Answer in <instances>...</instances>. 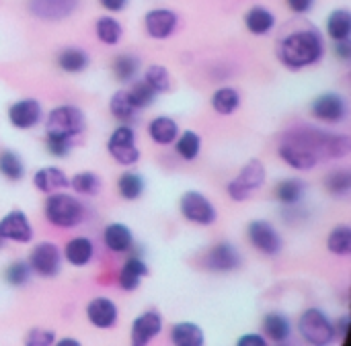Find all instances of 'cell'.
<instances>
[{"label":"cell","mask_w":351,"mask_h":346,"mask_svg":"<svg viewBox=\"0 0 351 346\" xmlns=\"http://www.w3.org/2000/svg\"><path fill=\"white\" fill-rule=\"evenodd\" d=\"M86 316H88V320H90V324H93L95 328H101V330L113 328L115 322H117V308H115V304H113L111 300H107V297H97V300H93V302L88 304Z\"/></svg>","instance_id":"obj_18"},{"label":"cell","mask_w":351,"mask_h":346,"mask_svg":"<svg viewBox=\"0 0 351 346\" xmlns=\"http://www.w3.org/2000/svg\"><path fill=\"white\" fill-rule=\"evenodd\" d=\"M327 246L333 254L337 256H348L351 254V230L348 226H337L327 240Z\"/></svg>","instance_id":"obj_34"},{"label":"cell","mask_w":351,"mask_h":346,"mask_svg":"<svg viewBox=\"0 0 351 346\" xmlns=\"http://www.w3.org/2000/svg\"><path fill=\"white\" fill-rule=\"evenodd\" d=\"M241 105V94L234 88H220L212 96V107L220 115H232Z\"/></svg>","instance_id":"obj_29"},{"label":"cell","mask_w":351,"mask_h":346,"mask_svg":"<svg viewBox=\"0 0 351 346\" xmlns=\"http://www.w3.org/2000/svg\"><path fill=\"white\" fill-rule=\"evenodd\" d=\"M239 265H241V256L228 242L216 244L206 254V267L214 273H228V271H234Z\"/></svg>","instance_id":"obj_17"},{"label":"cell","mask_w":351,"mask_h":346,"mask_svg":"<svg viewBox=\"0 0 351 346\" xmlns=\"http://www.w3.org/2000/svg\"><path fill=\"white\" fill-rule=\"evenodd\" d=\"M304 195V185L298 178H286L276 187V197L284 205H294L302 199Z\"/></svg>","instance_id":"obj_30"},{"label":"cell","mask_w":351,"mask_h":346,"mask_svg":"<svg viewBox=\"0 0 351 346\" xmlns=\"http://www.w3.org/2000/svg\"><path fill=\"white\" fill-rule=\"evenodd\" d=\"M335 53H337V57L339 59H343V62H348L351 57V45L348 39H341V41H337V45H335Z\"/></svg>","instance_id":"obj_47"},{"label":"cell","mask_w":351,"mask_h":346,"mask_svg":"<svg viewBox=\"0 0 351 346\" xmlns=\"http://www.w3.org/2000/svg\"><path fill=\"white\" fill-rule=\"evenodd\" d=\"M286 4H288V8H290L292 12L304 14V12H308V10L313 8L315 0H286Z\"/></svg>","instance_id":"obj_45"},{"label":"cell","mask_w":351,"mask_h":346,"mask_svg":"<svg viewBox=\"0 0 351 346\" xmlns=\"http://www.w3.org/2000/svg\"><path fill=\"white\" fill-rule=\"evenodd\" d=\"M138 68H140V62L134 57V55H117L113 59V74L119 82H130L136 78L138 74Z\"/></svg>","instance_id":"obj_36"},{"label":"cell","mask_w":351,"mask_h":346,"mask_svg":"<svg viewBox=\"0 0 351 346\" xmlns=\"http://www.w3.org/2000/svg\"><path fill=\"white\" fill-rule=\"evenodd\" d=\"M33 185H35V189H39L41 193H47V195H49V193H56V191H62V189L70 187V178L66 176L64 170L49 166V168H41V170L35 172Z\"/></svg>","instance_id":"obj_19"},{"label":"cell","mask_w":351,"mask_h":346,"mask_svg":"<svg viewBox=\"0 0 351 346\" xmlns=\"http://www.w3.org/2000/svg\"><path fill=\"white\" fill-rule=\"evenodd\" d=\"M177 154L183 158V160H187V162H191V160H195L197 156H199V148H202V139H199V135L197 133H193V131H185L179 139H177Z\"/></svg>","instance_id":"obj_37"},{"label":"cell","mask_w":351,"mask_h":346,"mask_svg":"<svg viewBox=\"0 0 351 346\" xmlns=\"http://www.w3.org/2000/svg\"><path fill=\"white\" fill-rule=\"evenodd\" d=\"M245 25L253 35H265V33H269L274 29L276 16H274L271 10H267L263 6H253L245 14Z\"/></svg>","instance_id":"obj_24"},{"label":"cell","mask_w":351,"mask_h":346,"mask_svg":"<svg viewBox=\"0 0 351 346\" xmlns=\"http://www.w3.org/2000/svg\"><path fill=\"white\" fill-rule=\"evenodd\" d=\"M327 31L329 35L335 39V41H341V39H350L351 33V14L346 8H339V10H333L329 14V21H327Z\"/></svg>","instance_id":"obj_28"},{"label":"cell","mask_w":351,"mask_h":346,"mask_svg":"<svg viewBox=\"0 0 351 346\" xmlns=\"http://www.w3.org/2000/svg\"><path fill=\"white\" fill-rule=\"evenodd\" d=\"M144 82H146L150 88H154L156 92H167V90L171 88V74H169L167 68L154 64V66H150V68L146 70Z\"/></svg>","instance_id":"obj_39"},{"label":"cell","mask_w":351,"mask_h":346,"mask_svg":"<svg viewBox=\"0 0 351 346\" xmlns=\"http://www.w3.org/2000/svg\"><path fill=\"white\" fill-rule=\"evenodd\" d=\"M117 189L125 201H136L144 191V181L136 172H123L117 181Z\"/></svg>","instance_id":"obj_32"},{"label":"cell","mask_w":351,"mask_h":346,"mask_svg":"<svg viewBox=\"0 0 351 346\" xmlns=\"http://www.w3.org/2000/svg\"><path fill=\"white\" fill-rule=\"evenodd\" d=\"M80 0H29V12L43 21H62L78 8Z\"/></svg>","instance_id":"obj_12"},{"label":"cell","mask_w":351,"mask_h":346,"mask_svg":"<svg viewBox=\"0 0 351 346\" xmlns=\"http://www.w3.org/2000/svg\"><path fill=\"white\" fill-rule=\"evenodd\" d=\"M146 275H148V267L144 265V261L140 256H130L119 273V287L125 291H134L140 287Z\"/></svg>","instance_id":"obj_20"},{"label":"cell","mask_w":351,"mask_h":346,"mask_svg":"<svg viewBox=\"0 0 351 346\" xmlns=\"http://www.w3.org/2000/svg\"><path fill=\"white\" fill-rule=\"evenodd\" d=\"M265 181V168L259 160H251L239 176L228 185V195L232 201H247L253 191H257Z\"/></svg>","instance_id":"obj_6"},{"label":"cell","mask_w":351,"mask_h":346,"mask_svg":"<svg viewBox=\"0 0 351 346\" xmlns=\"http://www.w3.org/2000/svg\"><path fill=\"white\" fill-rule=\"evenodd\" d=\"M53 343H56L53 334L45 332V330H39V328L31 330L29 336H27V345L29 346H49L53 345Z\"/></svg>","instance_id":"obj_44"},{"label":"cell","mask_w":351,"mask_h":346,"mask_svg":"<svg viewBox=\"0 0 351 346\" xmlns=\"http://www.w3.org/2000/svg\"><path fill=\"white\" fill-rule=\"evenodd\" d=\"M99 4L109 12H119L128 6V0H99Z\"/></svg>","instance_id":"obj_48"},{"label":"cell","mask_w":351,"mask_h":346,"mask_svg":"<svg viewBox=\"0 0 351 346\" xmlns=\"http://www.w3.org/2000/svg\"><path fill=\"white\" fill-rule=\"evenodd\" d=\"M47 152L56 158H64L70 152V139L64 137H56V135H47Z\"/></svg>","instance_id":"obj_43"},{"label":"cell","mask_w":351,"mask_h":346,"mask_svg":"<svg viewBox=\"0 0 351 346\" xmlns=\"http://www.w3.org/2000/svg\"><path fill=\"white\" fill-rule=\"evenodd\" d=\"M325 185L331 195H348L351 189V174L348 170H335L327 176Z\"/></svg>","instance_id":"obj_41"},{"label":"cell","mask_w":351,"mask_h":346,"mask_svg":"<svg viewBox=\"0 0 351 346\" xmlns=\"http://www.w3.org/2000/svg\"><path fill=\"white\" fill-rule=\"evenodd\" d=\"M107 150H109L111 158L121 166H132L140 160V150L136 148L134 129L128 125H121L111 133V137L107 142Z\"/></svg>","instance_id":"obj_5"},{"label":"cell","mask_w":351,"mask_h":346,"mask_svg":"<svg viewBox=\"0 0 351 346\" xmlns=\"http://www.w3.org/2000/svg\"><path fill=\"white\" fill-rule=\"evenodd\" d=\"M128 96H130V103H132L136 109H146V107H150V105L154 103L156 90L150 88V86L142 80V82H136V84L132 86V90L128 92Z\"/></svg>","instance_id":"obj_40"},{"label":"cell","mask_w":351,"mask_h":346,"mask_svg":"<svg viewBox=\"0 0 351 346\" xmlns=\"http://www.w3.org/2000/svg\"><path fill=\"white\" fill-rule=\"evenodd\" d=\"M263 332L274 343H286L290 338V322L282 314H269L263 318Z\"/></svg>","instance_id":"obj_26"},{"label":"cell","mask_w":351,"mask_h":346,"mask_svg":"<svg viewBox=\"0 0 351 346\" xmlns=\"http://www.w3.org/2000/svg\"><path fill=\"white\" fill-rule=\"evenodd\" d=\"M0 246H2V238H0Z\"/></svg>","instance_id":"obj_51"},{"label":"cell","mask_w":351,"mask_h":346,"mask_svg":"<svg viewBox=\"0 0 351 346\" xmlns=\"http://www.w3.org/2000/svg\"><path fill=\"white\" fill-rule=\"evenodd\" d=\"M181 213L187 222L197 226H210L216 222V207L197 191H187L181 197Z\"/></svg>","instance_id":"obj_7"},{"label":"cell","mask_w":351,"mask_h":346,"mask_svg":"<svg viewBox=\"0 0 351 346\" xmlns=\"http://www.w3.org/2000/svg\"><path fill=\"white\" fill-rule=\"evenodd\" d=\"M29 273H31L29 265H25L23 261H14V263H10V265L6 267V271H4V281H6L8 285H12V287H21V285H25V283L29 281Z\"/></svg>","instance_id":"obj_42"},{"label":"cell","mask_w":351,"mask_h":346,"mask_svg":"<svg viewBox=\"0 0 351 346\" xmlns=\"http://www.w3.org/2000/svg\"><path fill=\"white\" fill-rule=\"evenodd\" d=\"M280 156L288 166H292L296 170H311L319 164L317 154L311 148H306L302 142H298L290 135L284 137V142L280 146Z\"/></svg>","instance_id":"obj_10"},{"label":"cell","mask_w":351,"mask_h":346,"mask_svg":"<svg viewBox=\"0 0 351 346\" xmlns=\"http://www.w3.org/2000/svg\"><path fill=\"white\" fill-rule=\"evenodd\" d=\"M0 238L2 240H10V242H19V244H27L33 238V228L29 217L14 209L10 211L6 217L0 219Z\"/></svg>","instance_id":"obj_11"},{"label":"cell","mask_w":351,"mask_h":346,"mask_svg":"<svg viewBox=\"0 0 351 346\" xmlns=\"http://www.w3.org/2000/svg\"><path fill=\"white\" fill-rule=\"evenodd\" d=\"M45 217L56 228H76L84 217V207L76 197L56 191L45 201Z\"/></svg>","instance_id":"obj_2"},{"label":"cell","mask_w":351,"mask_h":346,"mask_svg":"<svg viewBox=\"0 0 351 346\" xmlns=\"http://www.w3.org/2000/svg\"><path fill=\"white\" fill-rule=\"evenodd\" d=\"M109 109H111L113 117L115 119H121V121H134V117H136V107L130 103L128 92H121V90L111 96Z\"/></svg>","instance_id":"obj_38"},{"label":"cell","mask_w":351,"mask_h":346,"mask_svg":"<svg viewBox=\"0 0 351 346\" xmlns=\"http://www.w3.org/2000/svg\"><path fill=\"white\" fill-rule=\"evenodd\" d=\"M103 240H105V246L111 252H128L134 246V236H132L130 228L123 226V224H111V226H107L105 228V234H103Z\"/></svg>","instance_id":"obj_21"},{"label":"cell","mask_w":351,"mask_h":346,"mask_svg":"<svg viewBox=\"0 0 351 346\" xmlns=\"http://www.w3.org/2000/svg\"><path fill=\"white\" fill-rule=\"evenodd\" d=\"M337 332H341V336H343V346L350 345V320H348V318H341V320L337 322V326H335V336H337Z\"/></svg>","instance_id":"obj_49"},{"label":"cell","mask_w":351,"mask_h":346,"mask_svg":"<svg viewBox=\"0 0 351 346\" xmlns=\"http://www.w3.org/2000/svg\"><path fill=\"white\" fill-rule=\"evenodd\" d=\"M41 119V105L35 98H23L10 105L8 109V121L16 129H31Z\"/></svg>","instance_id":"obj_15"},{"label":"cell","mask_w":351,"mask_h":346,"mask_svg":"<svg viewBox=\"0 0 351 346\" xmlns=\"http://www.w3.org/2000/svg\"><path fill=\"white\" fill-rule=\"evenodd\" d=\"M95 248L88 238H74L66 244L64 256L72 267H86L93 261Z\"/></svg>","instance_id":"obj_23"},{"label":"cell","mask_w":351,"mask_h":346,"mask_svg":"<svg viewBox=\"0 0 351 346\" xmlns=\"http://www.w3.org/2000/svg\"><path fill=\"white\" fill-rule=\"evenodd\" d=\"M177 23H179L177 14L173 10H169V8H154L144 18V27H146L148 35L154 37V39L171 37L175 33V29H177Z\"/></svg>","instance_id":"obj_14"},{"label":"cell","mask_w":351,"mask_h":346,"mask_svg":"<svg viewBox=\"0 0 351 346\" xmlns=\"http://www.w3.org/2000/svg\"><path fill=\"white\" fill-rule=\"evenodd\" d=\"M162 330V318L158 312H146L132 324V345L146 346Z\"/></svg>","instance_id":"obj_16"},{"label":"cell","mask_w":351,"mask_h":346,"mask_svg":"<svg viewBox=\"0 0 351 346\" xmlns=\"http://www.w3.org/2000/svg\"><path fill=\"white\" fill-rule=\"evenodd\" d=\"M171 341L177 346H204L206 336L202 328L193 322H179L171 330Z\"/></svg>","instance_id":"obj_22"},{"label":"cell","mask_w":351,"mask_h":346,"mask_svg":"<svg viewBox=\"0 0 351 346\" xmlns=\"http://www.w3.org/2000/svg\"><path fill=\"white\" fill-rule=\"evenodd\" d=\"M247 234H249L251 244H253L261 254L276 256V254L282 250V246H284L280 234L276 232V228H274L269 222H263V219L251 222L249 228H247Z\"/></svg>","instance_id":"obj_8"},{"label":"cell","mask_w":351,"mask_h":346,"mask_svg":"<svg viewBox=\"0 0 351 346\" xmlns=\"http://www.w3.org/2000/svg\"><path fill=\"white\" fill-rule=\"evenodd\" d=\"M58 66L64 72L76 74V72H82L88 66V55H86V51H82L78 47H66L58 55Z\"/></svg>","instance_id":"obj_27"},{"label":"cell","mask_w":351,"mask_h":346,"mask_svg":"<svg viewBox=\"0 0 351 346\" xmlns=\"http://www.w3.org/2000/svg\"><path fill=\"white\" fill-rule=\"evenodd\" d=\"M95 31H97L99 41L105 43V45H115L121 39V25L113 16H101L97 21Z\"/></svg>","instance_id":"obj_31"},{"label":"cell","mask_w":351,"mask_h":346,"mask_svg":"<svg viewBox=\"0 0 351 346\" xmlns=\"http://www.w3.org/2000/svg\"><path fill=\"white\" fill-rule=\"evenodd\" d=\"M300 334L311 345L325 346L335 338V326L321 310L311 308L300 316Z\"/></svg>","instance_id":"obj_4"},{"label":"cell","mask_w":351,"mask_h":346,"mask_svg":"<svg viewBox=\"0 0 351 346\" xmlns=\"http://www.w3.org/2000/svg\"><path fill=\"white\" fill-rule=\"evenodd\" d=\"M239 346H265V338L263 336H259V334H247V336H241L239 338Z\"/></svg>","instance_id":"obj_46"},{"label":"cell","mask_w":351,"mask_h":346,"mask_svg":"<svg viewBox=\"0 0 351 346\" xmlns=\"http://www.w3.org/2000/svg\"><path fill=\"white\" fill-rule=\"evenodd\" d=\"M70 185H72V189H74L76 193L88 195V197H93V195H97V193L101 191V178H99V174L88 172V170L74 174L72 181H70Z\"/></svg>","instance_id":"obj_35"},{"label":"cell","mask_w":351,"mask_h":346,"mask_svg":"<svg viewBox=\"0 0 351 346\" xmlns=\"http://www.w3.org/2000/svg\"><path fill=\"white\" fill-rule=\"evenodd\" d=\"M148 133L150 137L160 144V146H169L177 139L179 135V125L177 121H173L171 117H156L154 121H150L148 125Z\"/></svg>","instance_id":"obj_25"},{"label":"cell","mask_w":351,"mask_h":346,"mask_svg":"<svg viewBox=\"0 0 351 346\" xmlns=\"http://www.w3.org/2000/svg\"><path fill=\"white\" fill-rule=\"evenodd\" d=\"M323 51H325L323 37L315 29H302L290 33L288 37L282 39L278 49L282 64L294 70L317 64L323 57Z\"/></svg>","instance_id":"obj_1"},{"label":"cell","mask_w":351,"mask_h":346,"mask_svg":"<svg viewBox=\"0 0 351 346\" xmlns=\"http://www.w3.org/2000/svg\"><path fill=\"white\" fill-rule=\"evenodd\" d=\"M60 250L56 244L51 242H41L37 244L33 250H31V256H29V269L33 273H37L39 277H56L58 271H60Z\"/></svg>","instance_id":"obj_9"},{"label":"cell","mask_w":351,"mask_h":346,"mask_svg":"<svg viewBox=\"0 0 351 346\" xmlns=\"http://www.w3.org/2000/svg\"><path fill=\"white\" fill-rule=\"evenodd\" d=\"M58 345L60 346H78V343H76L74 338H64V341H60Z\"/></svg>","instance_id":"obj_50"},{"label":"cell","mask_w":351,"mask_h":346,"mask_svg":"<svg viewBox=\"0 0 351 346\" xmlns=\"http://www.w3.org/2000/svg\"><path fill=\"white\" fill-rule=\"evenodd\" d=\"M0 174L6 176V178L12 181V183L21 181L23 174H25L23 160H21L14 152H10V150L0 152Z\"/></svg>","instance_id":"obj_33"},{"label":"cell","mask_w":351,"mask_h":346,"mask_svg":"<svg viewBox=\"0 0 351 346\" xmlns=\"http://www.w3.org/2000/svg\"><path fill=\"white\" fill-rule=\"evenodd\" d=\"M313 115L325 123H339L348 115V107L339 94L325 92L313 101Z\"/></svg>","instance_id":"obj_13"},{"label":"cell","mask_w":351,"mask_h":346,"mask_svg":"<svg viewBox=\"0 0 351 346\" xmlns=\"http://www.w3.org/2000/svg\"><path fill=\"white\" fill-rule=\"evenodd\" d=\"M86 119L84 113L78 107L72 105H62L56 107L49 117H47V135H56V137H64V139H72L76 135H80L84 131Z\"/></svg>","instance_id":"obj_3"}]
</instances>
